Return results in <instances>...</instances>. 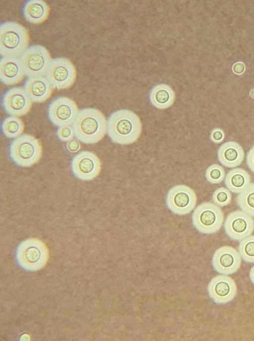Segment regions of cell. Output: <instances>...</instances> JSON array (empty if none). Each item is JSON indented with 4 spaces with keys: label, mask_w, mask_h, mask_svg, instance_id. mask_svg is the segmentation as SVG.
I'll use <instances>...</instances> for the list:
<instances>
[{
    "label": "cell",
    "mask_w": 254,
    "mask_h": 341,
    "mask_svg": "<svg viewBox=\"0 0 254 341\" xmlns=\"http://www.w3.org/2000/svg\"><path fill=\"white\" fill-rule=\"evenodd\" d=\"M18 58L28 78L45 77L52 59L48 50L38 44L28 46Z\"/></svg>",
    "instance_id": "7"
},
{
    "label": "cell",
    "mask_w": 254,
    "mask_h": 341,
    "mask_svg": "<svg viewBox=\"0 0 254 341\" xmlns=\"http://www.w3.org/2000/svg\"><path fill=\"white\" fill-rule=\"evenodd\" d=\"M32 102L23 87H12L3 94L1 104L3 110L10 116L20 117L26 114Z\"/></svg>",
    "instance_id": "13"
},
{
    "label": "cell",
    "mask_w": 254,
    "mask_h": 341,
    "mask_svg": "<svg viewBox=\"0 0 254 341\" xmlns=\"http://www.w3.org/2000/svg\"><path fill=\"white\" fill-rule=\"evenodd\" d=\"M219 162L228 168H236L241 164L244 158L242 147L235 141H228L222 144L217 151Z\"/></svg>",
    "instance_id": "18"
},
{
    "label": "cell",
    "mask_w": 254,
    "mask_h": 341,
    "mask_svg": "<svg viewBox=\"0 0 254 341\" xmlns=\"http://www.w3.org/2000/svg\"><path fill=\"white\" fill-rule=\"evenodd\" d=\"M191 219L192 225L198 232L204 234H212L221 229L224 216L219 206L206 202L195 208Z\"/></svg>",
    "instance_id": "6"
},
{
    "label": "cell",
    "mask_w": 254,
    "mask_h": 341,
    "mask_svg": "<svg viewBox=\"0 0 254 341\" xmlns=\"http://www.w3.org/2000/svg\"><path fill=\"white\" fill-rule=\"evenodd\" d=\"M28 30L20 23L6 21L0 25V55L1 57L18 58L28 47Z\"/></svg>",
    "instance_id": "3"
},
{
    "label": "cell",
    "mask_w": 254,
    "mask_h": 341,
    "mask_svg": "<svg viewBox=\"0 0 254 341\" xmlns=\"http://www.w3.org/2000/svg\"><path fill=\"white\" fill-rule=\"evenodd\" d=\"M65 148L70 153H76L80 150L81 144L78 139L72 138L66 142Z\"/></svg>",
    "instance_id": "29"
},
{
    "label": "cell",
    "mask_w": 254,
    "mask_h": 341,
    "mask_svg": "<svg viewBox=\"0 0 254 341\" xmlns=\"http://www.w3.org/2000/svg\"><path fill=\"white\" fill-rule=\"evenodd\" d=\"M238 249L244 262L254 263V235H250L240 241Z\"/></svg>",
    "instance_id": "24"
},
{
    "label": "cell",
    "mask_w": 254,
    "mask_h": 341,
    "mask_svg": "<svg viewBox=\"0 0 254 341\" xmlns=\"http://www.w3.org/2000/svg\"><path fill=\"white\" fill-rule=\"evenodd\" d=\"M250 94H251V96L252 97H253V96H254V89H252V90H251V93H250Z\"/></svg>",
    "instance_id": "33"
},
{
    "label": "cell",
    "mask_w": 254,
    "mask_h": 341,
    "mask_svg": "<svg viewBox=\"0 0 254 341\" xmlns=\"http://www.w3.org/2000/svg\"><path fill=\"white\" fill-rule=\"evenodd\" d=\"M45 77L53 89H63L73 85L76 72L68 59L57 57L52 59Z\"/></svg>",
    "instance_id": "8"
},
{
    "label": "cell",
    "mask_w": 254,
    "mask_h": 341,
    "mask_svg": "<svg viewBox=\"0 0 254 341\" xmlns=\"http://www.w3.org/2000/svg\"><path fill=\"white\" fill-rule=\"evenodd\" d=\"M249 278L252 284L254 285V266H253L250 269L249 272Z\"/></svg>",
    "instance_id": "32"
},
{
    "label": "cell",
    "mask_w": 254,
    "mask_h": 341,
    "mask_svg": "<svg viewBox=\"0 0 254 341\" xmlns=\"http://www.w3.org/2000/svg\"><path fill=\"white\" fill-rule=\"evenodd\" d=\"M71 126L75 138L87 144L98 142L107 133V120L104 115L94 108L79 110Z\"/></svg>",
    "instance_id": "1"
},
{
    "label": "cell",
    "mask_w": 254,
    "mask_h": 341,
    "mask_svg": "<svg viewBox=\"0 0 254 341\" xmlns=\"http://www.w3.org/2000/svg\"><path fill=\"white\" fill-rule=\"evenodd\" d=\"M207 292L210 298L217 305H225L235 297L237 288L234 280L227 275L214 277L209 282Z\"/></svg>",
    "instance_id": "15"
},
{
    "label": "cell",
    "mask_w": 254,
    "mask_h": 341,
    "mask_svg": "<svg viewBox=\"0 0 254 341\" xmlns=\"http://www.w3.org/2000/svg\"><path fill=\"white\" fill-rule=\"evenodd\" d=\"M24 126L22 121L18 117L9 116L3 119L1 130L3 135L7 138H15L22 135Z\"/></svg>",
    "instance_id": "22"
},
{
    "label": "cell",
    "mask_w": 254,
    "mask_h": 341,
    "mask_svg": "<svg viewBox=\"0 0 254 341\" xmlns=\"http://www.w3.org/2000/svg\"><path fill=\"white\" fill-rule=\"evenodd\" d=\"M173 98L172 91L169 87L164 85L155 87L150 94L151 102L159 108H164L170 106Z\"/></svg>",
    "instance_id": "21"
},
{
    "label": "cell",
    "mask_w": 254,
    "mask_h": 341,
    "mask_svg": "<svg viewBox=\"0 0 254 341\" xmlns=\"http://www.w3.org/2000/svg\"><path fill=\"white\" fill-rule=\"evenodd\" d=\"M32 102L42 103L51 96L53 88L45 77L27 78L22 86Z\"/></svg>",
    "instance_id": "16"
},
{
    "label": "cell",
    "mask_w": 254,
    "mask_h": 341,
    "mask_svg": "<svg viewBox=\"0 0 254 341\" xmlns=\"http://www.w3.org/2000/svg\"><path fill=\"white\" fill-rule=\"evenodd\" d=\"M15 258L20 267L27 271L37 270L43 267L48 259L45 245L36 239H28L16 247Z\"/></svg>",
    "instance_id": "5"
},
{
    "label": "cell",
    "mask_w": 254,
    "mask_h": 341,
    "mask_svg": "<svg viewBox=\"0 0 254 341\" xmlns=\"http://www.w3.org/2000/svg\"><path fill=\"white\" fill-rule=\"evenodd\" d=\"M242 258L238 251L228 246H222L214 253L211 263L214 270L223 275H231L240 267Z\"/></svg>",
    "instance_id": "14"
},
{
    "label": "cell",
    "mask_w": 254,
    "mask_h": 341,
    "mask_svg": "<svg viewBox=\"0 0 254 341\" xmlns=\"http://www.w3.org/2000/svg\"><path fill=\"white\" fill-rule=\"evenodd\" d=\"M236 201L241 210L254 218V183L238 193Z\"/></svg>",
    "instance_id": "23"
},
{
    "label": "cell",
    "mask_w": 254,
    "mask_h": 341,
    "mask_svg": "<svg viewBox=\"0 0 254 341\" xmlns=\"http://www.w3.org/2000/svg\"><path fill=\"white\" fill-rule=\"evenodd\" d=\"M56 134L60 140L66 142L74 136L73 128L70 125L58 127Z\"/></svg>",
    "instance_id": "27"
},
{
    "label": "cell",
    "mask_w": 254,
    "mask_h": 341,
    "mask_svg": "<svg viewBox=\"0 0 254 341\" xmlns=\"http://www.w3.org/2000/svg\"><path fill=\"white\" fill-rule=\"evenodd\" d=\"M224 138L223 131L219 128H215L211 132L210 139L211 141L216 144L221 143Z\"/></svg>",
    "instance_id": "28"
},
{
    "label": "cell",
    "mask_w": 254,
    "mask_h": 341,
    "mask_svg": "<svg viewBox=\"0 0 254 341\" xmlns=\"http://www.w3.org/2000/svg\"><path fill=\"white\" fill-rule=\"evenodd\" d=\"M224 183L230 191L238 194L251 183V177L245 170L236 168L229 170L226 174Z\"/></svg>",
    "instance_id": "20"
},
{
    "label": "cell",
    "mask_w": 254,
    "mask_h": 341,
    "mask_svg": "<svg viewBox=\"0 0 254 341\" xmlns=\"http://www.w3.org/2000/svg\"><path fill=\"white\" fill-rule=\"evenodd\" d=\"M232 199L230 191L224 187L216 189L213 193L212 200L213 203L219 207H224L229 205Z\"/></svg>",
    "instance_id": "26"
},
{
    "label": "cell",
    "mask_w": 254,
    "mask_h": 341,
    "mask_svg": "<svg viewBox=\"0 0 254 341\" xmlns=\"http://www.w3.org/2000/svg\"><path fill=\"white\" fill-rule=\"evenodd\" d=\"M42 154V148L39 140L27 134L14 138L8 148V154L11 161L22 167H30L37 163Z\"/></svg>",
    "instance_id": "4"
},
{
    "label": "cell",
    "mask_w": 254,
    "mask_h": 341,
    "mask_svg": "<svg viewBox=\"0 0 254 341\" xmlns=\"http://www.w3.org/2000/svg\"><path fill=\"white\" fill-rule=\"evenodd\" d=\"M166 205L173 213L183 215L190 213L194 208L196 196L194 191L185 185H178L168 192Z\"/></svg>",
    "instance_id": "10"
},
{
    "label": "cell",
    "mask_w": 254,
    "mask_h": 341,
    "mask_svg": "<svg viewBox=\"0 0 254 341\" xmlns=\"http://www.w3.org/2000/svg\"><path fill=\"white\" fill-rule=\"evenodd\" d=\"M205 177L206 180L211 184H218L225 177V170L222 167L217 164L209 166L205 170Z\"/></svg>",
    "instance_id": "25"
},
{
    "label": "cell",
    "mask_w": 254,
    "mask_h": 341,
    "mask_svg": "<svg viewBox=\"0 0 254 341\" xmlns=\"http://www.w3.org/2000/svg\"><path fill=\"white\" fill-rule=\"evenodd\" d=\"M70 170L77 179L89 181L95 178L101 170V162L98 157L89 151H82L75 155L70 162Z\"/></svg>",
    "instance_id": "12"
},
{
    "label": "cell",
    "mask_w": 254,
    "mask_h": 341,
    "mask_svg": "<svg viewBox=\"0 0 254 341\" xmlns=\"http://www.w3.org/2000/svg\"><path fill=\"white\" fill-rule=\"evenodd\" d=\"M78 111L76 103L65 96L53 99L47 109L48 119L53 125L58 127L72 125Z\"/></svg>",
    "instance_id": "9"
},
{
    "label": "cell",
    "mask_w": 254,
    "mask_h": 341,
    "mask_svg": "<svg viewBox=\"0 0 254 341\" xmlns=\"http://www.w3.org/2000/svg\"><path fill=\"white\" fill-rule=\"evenodd\" d=\"M233 71L238 75L242 74L245 70V66L243 63H236L233 67Z\"/></svg>",
    "instance_id": "31"
},
{
    "label": "cell",
    "mask_w": 254,
    "mask_h": 341,
    "mask_svg": "<svg viewBox=\"0 0 254 341\" xmlns=\"http://www.w3.org/2000/svg\"><path fill=\"white\" fill-rule=\"evenodd\" d=\"M246 163L249 169L254 173V146L247 154Z\"/></svg>",
    "instance_id": "30"
},
{
    "label": "cell",
    "mask_w": 254,
    "mask_h": 341,
    "mask_svg": "<svg viewBox=\"0 0 254 341\" xmlns=\"http://www.w3.org/2000/svg\"><path fill=\"white\" fill-rule=\"evenodd\" d=\"M141 132L139 118L130 111H116L107 120V134L114 143L121 145L131 144L137 140Z\"/></svg>",
    "instance_id": "2"
},
{
    "label": "cell",
    "mask_w": 254,
    "mask_h": 341,
    "mask_svg": "<svg viewBox=\"0 0 254 341\" xmlns=\"http://www.w3.org/2000/svg\"><path fill=\"white\" fill-rule=\"evenodd\" d=\"M224 229L231 240L240 241L253 233L254 220L242 210L234 211L227 215L224 223Z\"/></svg>",
    "instance_id": "11"
},
{
    "label": "cell",
    "mask_w": 254,
    "mask_h": 341,
    "mask_svg": "<svg viewBox=\"0 0 254 341\" xmlns=\"http://www.w3.org/2000/svg\"><path fill=\"white\" fill-rule=\"evenodd\" d=\"M25 76L18 58L1 57L0 60V80L6 85H13L20 82Z\"/></svg>",
    "instance_id": "17"
},
{
    "label": "cell",
    "mask_w": 254,
    "mask_h": 341,
    "mask_svg": "<svg viewBox=\"0 0 254 341\" xmlns=\"http://www.w3.org/2000/svg\"><path fill=\"white\" fill-rule=\"evenodd\" d=\"M22 13L27 21L33 24H40L48 17L50 7L42 0H27L22 6Z\"/></svg>",
    "instance_id": "19"
}]
</instances>
